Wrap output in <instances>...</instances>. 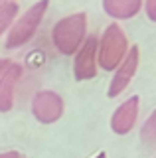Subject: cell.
Returning <instances> with one entry per match:
<instances>
[{
    "label": "cell",
    "mask_w": 156,
    "mask_h": 158,
    "mask_svg": "<svg viewBox=\"0 0 156 158\" xmlns=\"http://www.w3.org/2000/svg\"><path fill=\"white\" fill-rule=\"evenodd\" d=\"M87 38V16L75 12L61 18L51 28V44L61 56H73Z\"/></svg>",
    "instance_id": "6da1fadb"
},
{
    "label": "cell",
    "mask_w": 156,
    "mask_h": 158,
    "mask_svg": "<svg viewBox=\"0 0 156 158\" xmlns=\"http://www.w3.org/2000/svg\"><path fill=\"white\" fill-rule=\"evenodd\" d=\"M129 52V40L119 24H109L97 38V65L103 71H115Z\"/></svg>",
    "instance_id": "7a4b0ae2"
},
{
    "label": "cell",
    "mask_w": 156,
    "mask_h": 158,
    "mask_svg": "<svg viewBox=\"0 0 156 158\" xmlns=\"http://www.w3.org/2000/svg\"><path fill=\"white\" fill-rule=\"evenodd\" d=\"M47 6H50V0H38L22 16H18L14 20L12 28L8 30L6 40H4V48L6 49H18V48L26 46L36 36L38 28H40L42 20L47 12Z\"/></svg>",
    "instance_id": "3957f363"
},
{
    "label": "cell",
    "mask_w": 156,
    "mask_h": 158,
    "mask_svg": "<svg viewBox=\"0 0 156 158\" xmlns=\"http://www.w3.org/2000/svg\"><path fill=\"white\" fill-rule=\"evenodd\" d=\"M32 115L42 125H51L63 115V99L51 89H42L32 97Z\"/></svg>",
    "instance_id": "277c9868"
},
{
    "label": "cell",
    "mask_w": 156,
    "mask_h": 158,
    "mask_svg": "<svg viewBox=\"0 0 156 158\" xmlns=\"http://www.w3.org/2000/svg\"><path fill=\"white\" fill-rule=\"evenodd\" d=\"M138 57H140L138 46L129 48V52H126L125 59L119 63V67H117L115 71H113V79H111V83H109V91H107V95H109L111 99L119 97L121 93H123L125 89L130 85V81H133L136 69H138Z\"/></svg>",
    "instance_id": "5b68a950"
},
{
    "label": "cell",
    "mask_w": 156,
    "mask_h": 158,
    "mask_svg": "<svg viewBox=\"0 0 156 158\" xmlns=\"http://www.w3.org/2000/svg\"><path fill=\"white\" fill-rule=\"evenodd\" d=\"M97 36H87L81 48L75 52L73 75L75 81H87L97 75Z\"/></svg>",
    "instance_id": "8992f818"
},
{
    "label": "cell",
    "mask_w": 156,
    "mask_h": 158,
    "mask_svg": "<svg viewBox=\"0 0 156 158\" xmlns=\"http://www.w3.org/2000/svg\"><path fill=\"white\" fill-rule=\"evenodd\" d=\"M138 107H140V97L138 95H133V97L126 99V101H123L115 109L113 117H111V131H113L115 135H119V136L129 135L136 125Z\"/></svg>",
    "instance_id": "52a82bcc"
},
{
    "label": "cell",
    "mask_w": 156,
    "mask_h": 158,
    "mask_svg": "<svg viewBox=\"0 0 156 158\" xmlns=\"http://www.w3.org/2000/svg\"><path fill=\"white\" fill-rule=\"evenodd\" d=\"M24 69L22 65L10 61V65L0 75V113H8L14 107V97H16V87L22 79Z\"/></svg>",
    "instance_id": "ba28073f"
},
{
    "label": "cell",
    "mask_w": 156,
    "mask_h": 158,
    "mask_svg": "<svg viewBox=\"0 0 156 158\" xmlns=\"http://www.w3.org/2000/svg\"><path fill=\"white\" fill-rule=\"evenodd\" d=\"M142 8V0H103V10L113 20H130Z\"/></svg>",
    "instance_id": "9c48e42d"
},
{
    "label": "cell",
    "mask_w": 156,
    "mask_h": 158,
    "mask_svg": "<svg viewBox=\"0 0 156 158\" xmlns=\"http://www.w3.org/2000/svg\"><path fill=\"white\" fill-rule=\"evenodd\" d=\"M20 6L16 2H2L0 4V38L12 28L14 20L18 18Z\"/></svg>",
    "instance_id": "30bf717a"
},
{
    "label": "cell",
    "mask_w": 156,
    "mask_h": 158,
    "mask_svg": "<svg viewBox=\"0 0 156 158\" xmlns=\"http://www.w3.org/2000/svg\"><path fill=\"white\" fill-rule=\"evenodd\" d=\"M140 136H142V142H146V144H154L156 142V111L146 118Z\"/></svg>",
    "instance_id": "8fae6325"
},
{
    "label": "cell",
    "mask_w": 156,
    "mask_h": 158,
    "mask_svg": "<svg viewBox=\"0 0 156 158\" xmlns=\"http://www.w3.org/2000/svg\"><path fill=\"white\" fill-rule=\"evenodd\" d=\"M144 12L150 22H156V0H144Z\"/></svg>",
    "instance_id": "7c38bea8"
},
{
    "label": "cell",
    "mask_w": 156,
    "mask_h": 158,
    "mask_svg": "<svg viewBox=\"0 0 156 158\" xmlns=\"http://www.w3.org/2000/svg\"><path fill=\"white\" fill-rule=\"evenodd\" d=\"M0 158H24V156L20 154V152H16V150H10V152H2Z\"/></svg>",
    "instance_id": "4fadbf2b"
},
{
    "label": "cell",
    "mask_w": 156,
    "mask_h": 158,
    "mask_svg": "<svg viewBox=\"0 0 156 158\" xmlns=\"http://www.w3.org/2000/svg\"><path fill=\"white\" fill-rule=\"evenodd\" d=\"M10 65V59H0V75H2V71Z\"/></svg>",
    "instance_id": "5bb4252c"
},
{
    "label": "cell",
    "mask_w": 156,
    "mask_h": 158,
    "mask_svg": "<svg viewBox=\"0 0 156 158\" xmlns=\"http://www.w3.org/2000/svg\"><path fill=\"white\" fill-rule=\"evenodd\" d=\"M95 158H107V152H99V154H97Z\"/></svg>",
    "instance_id": "9a60e30c"
},
{
    "label": "cell",
    "mask_w": 156,
    "mask_h": 158,
    "mask_svg": "<svg viewBox=\"0 0 156 158\" xmlns=\"http://www.w3.org/2000/svg\"><path fill=\"white\" fill-rule=\"evenodd\" d=\"M2 2H14V0H0V4H2Z\"/></svg>",
    "instance_id": "2e32d148"
}]
</instances>
